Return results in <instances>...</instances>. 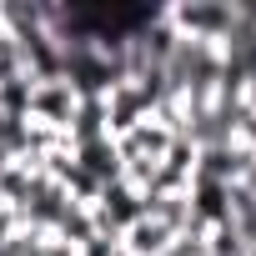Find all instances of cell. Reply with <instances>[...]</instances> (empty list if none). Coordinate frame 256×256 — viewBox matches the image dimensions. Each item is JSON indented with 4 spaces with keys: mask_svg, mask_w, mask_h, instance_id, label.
<instances>
[{
    "mask_svg": "<svg viewBox=\"0 0 256 256\" xmlns=\"http://www.w3.org/2000/svg\"><path fill=\"white\" fill-rule=\"evenodd\" d=\"M236 186H246V191H251V196H256V161H251V171H246V176H241V181H236Z\"/></svg>",
    "mask_w": 256,
    "mask_h": 256,
    "instance_id": "5",
    "label": "cell"
},
{
    "mask_svg": "<svg viewBox=\"0 0 256 256\" xmlns=\"http://www.w3.org/2000/svg\"><path fill=\"white\" fill-rule=\"evenodd\" d=\"M166 20L186 40L221 46L226 30L236 26V0H176V6H166Z\"/></svg>",
    "mask_w": 256,
    "mask_h": 256,
    "instance_id": "1",
    "label": "cell"
},
{
    "mask_svg": "<svg viewBox=\"0 0 256 256\" xmlns=\"http://www.w3.org/2000/svg\"><path fill=\"white\" fill-rule=\"evenodd\" d=\"M76 166L96 181V186H110V181H120V151H116V141L110 136H96V141H80L76 146Z\"/></svg>",
    "mask_w": 256,
    "mask_h": 256,
    "instance_id": "3",
    "label": "cell"
},
{
    "mask_svg": "<svg viewBox=\"0 0 256 256\" xmlns=\"http://www.w3.org/2000/svg\"><path fill=\"white\" fill-rule=\"evenodd\" d=\"M171 241H176V231L161 226V221H151V216H141V221H131L120 231V251L126 256H166Z\"/></svg>",
    "mask_w": 256,
    "mask_h": 256,
    "instance_id": "4",
    "label": "cell"
},
{
    "mask_svg": "<svg viewBox=\"0 0 256 256\" xmlns=\"http://www.w3.org/2000/svg\"><path fill=\"white\" fill-rule=\"evenodd\" d=\"M76 106H80V90L66 80V76H46V80H30V120H40V126H50V131H66L70 126V116H76Z\"/></svg>",
    "mask_w": 256,
    "mask_h": 256,
    "instance_id": "2",
    "label": "cell"
}]
</instances>
